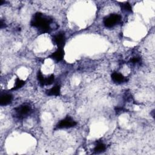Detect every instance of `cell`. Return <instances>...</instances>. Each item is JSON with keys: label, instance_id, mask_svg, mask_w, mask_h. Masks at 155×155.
<instances>
[{"label": "cell", "instance_id": "obj_1", "mask_svg": "<svg viewBox=\"0 0 155 155\" xmlns=\"http://www.w3.org/2000/svg\"><path fill=\"white\" fill-rule=\"evenodd\" d=\"M52 22L51 18L38 12L34 15L31 21V25L38 28L41 33H48L51 30L50 25Z\"/></svg>", "mask_w": 155, "mask_h": 155}, {"label": "cell", "instance_id": "obj_2", "mask_svg": "<svg viewBox=\"0 0 155 155\" xmlns=\"http://www.w3.org/2000/svg\"><path fill=\"white\" fill-rule=\"evenodd\" d=\"M121 20V17L117 14H111L104 18V24L106 27L111 28L118 24Z\"/></svg>", "mask_w": 155, "mask_h": 155}, {"label": "cell", "instance_id": "obj_3", "mask_svg": "<svg viewBox=\"0 0 155 155\" xmlns=\"http://www.w3.org/2000/svg\"><path fill=\"white\" fill-rule=\"evenodd\" d=\"M15 115L20 119L28 116L31 111V107L27 104H22L15 109Z\"/></svg>", "mask_w": 155, "mask_h": 155}, {"label": "cell", "instance_id": "obj_4", "mask_svg": "<svg viewBox=\"0 0 155 155\" xmlns=\"http://www.w3.org/2000/svg\"><path fill=\"white\" fill-rule=\"evenodd\" d=\"M76 125V122L70 116H67L64 119L59 121L57 124L58 128H71Z\"/></svg>", "mask_w": 155, "mask_h": 155}, {"label": "cell", "instance_id": "obj_5", "mask_svg": "<svg viewBox=\"0 0 155 155\" xmlns=\"http://www.w3.org/2000/svg\"><path fill=\"white\" fill-rule=\"evenodd\" d=\"M54 42L57 45L58 48H62L65 42V37L64 33L60 32L54 36L53 37Z\"/></svg>", "mask_w": 155, "mask_h": 155}, {"label": "cell", "instance_id": "obj_6", "mask_svg": "<svg viewBox=\"0 0 155 155\" xmlns=\"http://www.w3.org/2000/svg\"><path fill=\"white\" fill-rule=\"evenodd\" d=\"M64 55V52L63 49L58 48L56 51H54L53 53H52L50 56V57L56 61H60L63 59Z\"/></svg>", "mask_w": 155, "mask_h": 155}, {"label": "cell", "instance_id": "obj_7", "mask_svg": "<svg viewBox=\"0 0 155 155\" xmlns=\"http://www.w3.org/2000/svg\"><path fill=\"white\" fill-rule=\"evenodd\" d=\"M12 99H13V97L10 94L6 93V94H2L0 99L1 105H7L9 104L10 103H11Z\"/></svg>", "mask_w": 155, "mask_h": 155}, {"label": "cell", "instance_id": "obj_8", "mask_svg": "<svg viewBox=\"0 0 155 155\" xmlns=\"http://www.w3.org/2000/svg\"><path fill=\"white\" fill-rule=\"evenodd\" d=\"M111 79L116 83H122L126 81V79L122 74L117 72H114L112 73Z\"/></svg>", "mask_w": 155, "mask_h": 155}, {"label": "cell", "instance_id": "obj_9", "mask_svg": "<svg viewBox=\"0 0 155 155\" xmlns=\"http://www.w3.org/2000/svg\"><path fill=\"white\" fill-rule=\"evenodd\" d=\"M61 87L59 85H56L46 91V94L48 96H59L60 94Z\"/></svg>", "mask_w": 155, "mask_h": 155}, {"label": "cell", "instance_id": "obj_10", "mask_svg": "<svg viewBox=\"0 0 155 155\" xmlns=\"http://www.w3.org/2000/svg\"><path fill=\"white\" fill-rule=\"evenodd\" d=\"M105 148H106V147H105V145L103 143L100 142V143H98L96 145V147H95L94 150V151H95L96 153H99L103 152V151L105 150Z\"/></svg>", "mask_w": 155, "mask_h": 155}, {"label": "cell", "instance_id": "obj_11", "mask_svg": "<svg viewBox=\"0 0 155 155\" xmlns=\"http://www.w3.org/2000/svg\"><path fill=\"white\" fill-rule=\"evenodd\" d=\"M25 84V82L22 80H21L19 79V78H17L16 79V81H15V85L14 86L13 88H12L11 90H17L19 88H21V87H22L24 85V84Z\"/></svg>", "mask_w": 155, "mask_h": 155}, {"label": "cell", "instance_id": "obj_12", "mask_svg": "<svg viewBox=\"0 0 155 155\" xmlns=\"http://www.w3.org/2000/svg\"><path fill=\"white\" fill-rule=\"evenodd\" d=\"M121 7L122 8V10L125 12H131L132 11V8L131 6L130 5V4L128 2H124L123 4H122L121 5Z\"/></svg>", "mask_w": 155, "mask_h": 155}, {"label": "cell", "instance_id": "obj_13", "mask_svg": "<svg viewBox=\"0 0 155 155\" xmlns=\"http://www.w3.org/2000/svg\"><path fill=\"white\" fill-rule=\"evenodd\" d=\"M37 78H38V81H39L40 84L42 85H45V79L44 78V76H43L42 73H41L40 71H39L38 72Z\"/></svg>", "mask_w": 155, "mask_h": 155}, {"label": "cell", "instance_id": "obj_14", "mask_svg": "<svg viewBox=\"0 0 155 155\" xmlns=\"http://www.w3.org/2000/svg\"><path fill=\"white\" fill-rule=\"evenodd\" d=\"M54 79V76L53 74H51L47 78L45 79V85H50L51 84Z\"/></svg>", "mask_w": 155, "mask_h": 155}, {"label": "cell", "instance_id": "obj_15", "mask_svg": "<svg viewBox=\"0 0 155 155\" xmlns=\"http://www.w3.org/2000/svg\"><path fill=\"white\" fill-rule=\"evenodd\" d=\"M140 59L138 57H134L131 59H130V62L132 63H137L140 61Z\"/></svg>", "mask_w": 155, "mask_h": 155}]
</instances>
